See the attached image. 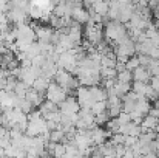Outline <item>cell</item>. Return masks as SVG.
<instances>
[{"label": "cell", "instance_id": "cell-11", "mask_svg": "<svg viewBox=\"0 0 159 158\" xmlns=\"http://www.w3.org/2000/svg\"><path fill=\"white\" fill-rule=\"evenodd\" d=\"M110 136H111V135H110V132L107 130L105 127H99V126H96L94 129H91L93 144H96L98 147H99V146H102V144H105Z\"/></svg>", "mask_w": 159, "mask_h": 158}, {"label": "cell", "instance_id": "cell-18", "mask_svg": "<svg viewBox=\"0 0 159 158\" xmlns=\"http://www.w3.org/2000/svg\"><path fill=\"white\" fill-rule=\"evenodd\" d=\"M158 121H159V118L153 116V115H147V116L144 118L141 127H142L144 132H155V129H156V126H158Z\"/></svg>", "mask_w": 159, "mask_h": 158}, {"label": "cell", "instance_id": "cell-10", "mask_svg": "<svg viewBox=\"0 0 159 158\" xmlns=\"http://www.w3.org/2000/svg\"><path fill=\"white\" fill-rule=\"evenodd\" d=\"M36 31V39L37 42H47V44H53V37H54V30L53 26H47V25H39L34 26Z\"/></svg>", "mask_w": 159, "mask_h": 158}, {"label": "cell", "instance_id": "cell-12", "mask_svg": "<svg viewBox=\"0 0 159 158\" xmlns=\"http://www.w3.org/2000/svg\"><path fill=\"white\" fill-rule=\"evenodd\" d=\"M107 105H108V113L113 118H117L120 113H122V99L119 96H114V95H110L108 99H107Z\"/></svg>", "mask_w": 159, "mask_h": 158}, {"label": "cell", "instance_id": "cell-31", "mask_svg": "<svg viewBox=\"0 0 159 158\" xmlns=\"http://www.w3.org/2000/svg\"><path fill=\"white\" fill-rule=\"evenodd\" d=\"M144 158H159V157H158V154H155V152H150L148 155H145Z\"/></svg>", "mask_w": 159, "mask_h": 158}, {"label": "cell", "instance_id": "cell-17", "mask_svg": "<svg viewBox=\"0 0 159 158\" xmlns=\"http://www.w3.org/2000/svg\"><path fill=\"white\" fill-rule=\"evenodd\" d=\"M25 99H28L31 104L34 105V108H39L40 105L43 104V98H42V93H39V92H36V90H33V89H30L28 90V93H26V96H25Z\"/></svg>", "mask_w": 159, "mask_h": 158}, {"label": "cell", "instance_id": "cell-15", "mask_svg": "<svg viewBox=\"0 0 159 158\" xmlns=\"http://www.w3.org/2000/svg\"><path fill=\"white\" fill-rule=\"evenodd\" d=\"M108 9H110V3L108 2H91V8L88 11L105 17L107 14H108Z\"/></svg>", "mask_w": 159, "mask_h": 158}, {"label": "cell", "instance_id": "cell-16", "mask_svg": "<svg viewBox=\"0 0 159 158\" xmlns=\"http://www.w3.org/2000/svg\"><path fill=\"white\" fill-rule=\"evenodd\" d=\"M51 82H53L51 79H48L47 76H43V74H40V76H39V78L36 79V82H34V85H33L31 89L43 95V93L47 92V89L50 87V84H51Z\"/></svg>", "mask_w": 159, "mask_h": 158}, {"label": "cell", "instance_id": "cell-32", "mask_svg": "<svg viewBox=\"0 0 159 158\" xmlns=\"http://www.w3.org/2000/svg\"><path fill=\"white\" fill-rule=\"evenodd\" d=\"M158 157H159V154H158Z\"/></svg>", "mask_w": 159, "mask_h": 158}, {"label": "cell", "instance_id": "cell-26", "mask_svg": "<svg viewBox=\"0 0 159 158\" xmlns=\"http://www.w3.org/2000/svg\"><path fill=\"white\" fill-rule=\"evenodd\" d=\"M139 67H141V62H139V57L138 56H133V57L128 59V62H127V70L128 71H134Z\"/></svg>", "mask_w": 159, "mask_h": 158}, {"label": "cell", "instance_id": "cell-14", "mask_svg": "<svg viewBox=\"0 0 159 158\" xmlns=\"http://www.w3.org/2000/svg\"><path fill=\"white\" fill-rule=\"evenodd\" d=\"M152 73L148 71V68L147 67H139V68H136L134 71H133V82H144V84H150V81H152Z\"/></svg>", "mask_w": 159, "mask_h": 158}, {"label": "cell", "instance_id": "cell-5", "mask_svg": "<svg viewBox=\"0 0 159 158\" xmlns=\"http://www.w3.org/2000/svg\"><path fill=\"white\" fill-rule=\"evenodd\" d=\"M66 98H68V92L63 90V89H62L59 84H56V82H51L50 87H48L47 92H45V101H50V103H53V104H56V105H60Z\"/></svg>", "mask_w": 159, "mask_h": 158}, {"label": "cell", "instance_id": "cell-4", "mask_svg": "<svg viewBox=\"0 0 159 158\" xmlns=\"http://www.w3.org/2000/svg\"><path fill=\"white\" fill-rule=\"evenodd\" d=\"M56 64H57L59 70H65V71H68L71 74H76L79 59L73 54V51H68V53H63V54H59Z\"/></svg>", "mask_w": 159, "mask_h": 158}, {"label": "cell", "instance_id": "cell-24", "mask_svg": "<svg viewBox=\"0 0 159 158\" xmlns=\"http://www.w3.org/2000/svg\"><path fill=\"white\" fill-rule=\"evenodd\" d=\"M108 110V105H107V101H102V103H96V104L91 107V112L94 113V116H98V115H101V113H104Z\"/></svg>", "mask_w": 159, "mask_h": 158}, {"label": "cell", "instance_id": "cell-19", "mask_svg": "<svg viewBox=\"0 0 159 158\" xmlns=\"http://www.w3.org/2000/svg\"><path fill=\"white\" fill-rule=\"evenodd\" d=\"M98 151L102 154V157L104 158H116V146H113V144L110 143V140L107 141L105 144L99 146Z\"/></svg>", "mask_w": 159, "mask_h": 158}, {"label": "cell", "instance_id": "cell-20", "mask_svg": "<svg viewBox=\"0 0 159 158\" xmlns=\"http://www.w3.org/2000/svg\"><path fill=\"white\" fill-rule=\"evenodd\" d=\"M28 90H30V87L26 84H23L22 81H17L16 82V87H14V95L17 98H25L26 93H28Z\"/></svg>", "mask_w": 159, "mask_h": 158}, {"label": "cell", "instance_id": "cell-2", "mask_svg": "<svg viewBox=\"0 0 159 158\" xmlns=\"http://www.w3.org/2000/svg\"><path fill=\"white\" fill-rule=\"evenodd\" d=\"M114 53H116L117 62L127 64L130 57L136 56V44H134V41H133L131 37L127 39V41H124L122 44H119V45L116 47V51Z\"/></svg>", "mask_w": 159, "mask_h": 158}, {"label": "cell", "instance_id": "cell-6", "mask_svg": "<svg viewBox=\"0 0 159 158\" xmlns=\"http://www.w3.org/2000/svg\"><path fill=\"white\" fill-rule=\"evenodd\" d=\"M76 99H77V103L80 105V108L91 110V107L96 104V101H94V98H93V95H91L88 87H79L76 90Z\"/></svg>", "mask_w": 159, "mask_h": 158}, {"label": "cell", "instance_id": "cell-28", "mask_svg": "<svg viewBox=\"0 0 159 158\" xmlns=\"http://www.w3.org/2000/svg\"><path fill=\"white\" fill-rule=\"evenodd\" d=\"M117 121H119V122H120V126H122V124H128V122H131V118H130V115H128V113L122 112V113L117 116Z\"/></svg>", "mask_w": 159, "mask_h": 158}, {"label": "cell", "instance_id": "cell-27", "mask_svg": "<svg viewBox=\"0 0 159 158\" xmlns=\"http://www.w3.org/2000/svg\"><path fill=\"white\" fill-rule=\"evenodd\" d=\"M138 141H139V138H134V136H125V147H128V149H131V147H134L136 144H138Z\"/></svg>", "mask_w": 159, "mask_h": 158}, {"label": "cell", "instance_id": "cell-3", "mask_svg": "<svg viewBox=\"0 0 159 158\" xmlns=\"http://www.w3.org/2000/svg\"><path fill=\"white\" fill-rule=\"evenodd\" d=\"M84 37L91 47H99L102 44V26L93 22H88L84 30Z\"/></svg>", "mask_w": 159, "mask_h": 158}, {"label": "cell", "instance_id": "cell-9", "mask_svg": "<svg viewBox=\"0 0 159 158\" xmlns=\"http://www.w3.org/2000/svg\"><path fill=\"white\" fill-rule=\"evenodd\" d=\"M71 20L79 25L90 22V11L87 8H84V3H80V2L76 3V6L73 8V12H71Z\"/></svg>", "mask_w": 159, "mask_h": 158}, {"label": "cell", "instance_id": "cell-25", "mask_svg": "<svg viewBox=\"0 0 159 158\" xmlns=\"http://www.w3.org/2000/svg\"><path fill=\"white\" fill-rule=\"evenodd\" d=\"M110 143L113 146H124L125 144V136L122 133H114L110 136Z\"/></svg>", "mask_w": 159, "mask_h": 158}, {"label": "cell", "instance_id": "cell-7", "mask_svg": "<svg viewBox=\"0 0 159 158\" xmlns=\"http://www.w3.org/2000/svg\"><path fill=\"white\" fill-rule=\"evenodd\" d=\"M59 110H60V113L63 115V116H74V115H77L79 112H80V105L77 103V99L74 98V96H68L62 104L59 105Z\"/></svg>", "mask_w": 159, "mask_h": 158}, {"label": "cell", "instance_id": "cell-21", "mask_svg": "<svg viewBox=\"0 0 159 158\" xmlns=\"http://www.w3.org/2000/svg\"><path fill=\"white\" fill-rule=\"evenodd\" d=\"M117 82H122V84H133V71H122V73H117V78H116Z\"/></svg>", "mask_w": 159, "mask_h": 158}, {"label": "cell", "instance_id": "cell-30", "mask_svg": "<svg viewBox=\"0 0 159 158\" xmlns=\"http://www.w3.org/2000/svg\"><path fill=\"white\" fill-rule=\"evenodd\" d=\"M90 158H104V157H102V154H101L98 149H94V152L91 154V157H90Z\"/></svg>", "mask_w": 159, "mask_h": 158}, {"label": "cell", "instance_id": "cell-13", "mask_svg": "<svg viewBox=\"0 0 159 158\" xmlns=\"http://www.w3.org/2000/svg\"><path fill=\"white\" fill-rule=\"evenodd\" d=\"M66 34H68V37L79 47V44L82 42V37H84V30H82V26H80L79 23H74V22H73V23L70 25Z\"/></svg>", "mask_w": 159, "mask_h": 158}, {"label": "cell", "instance_id": "cell-23", "mask_svg": "<svg viewBox=\"0 0 159 158\" xmlns=\"http://www.w3.org/2000/svg\"><path fill=\"white\" fill-rule=\"evenodd\" d=\"M111 121V116H110V113H108V110L104 112V113H101V115H98L96 116V126H99V127H102L104 124H108Z\"/></svg>", "mask_w": 159, "mask_h": 158}, {"label": "cell", "instance_id": "cell-8", "mask_svg": "<svg viewBox=\"0 0 159 158\" xmlns=\"http://www.w3.org/2000/svg\"><path fill=\"white\" fill-rule=\"evenodd\" d=\"M119 6H120V11H119L117 22H120L122 25L124 23H130V20L133 19V16L136 12L134 3H131V2H119Z\"/></svg>", "mask_w": 159, "mask_h": 158}, {"label": "cell", "instance_id": "cell-29", "mask_svg": "<svg viewBox=\"0 0 159 158\" xmlns=\"http://www.w3.org/2000/svg\"><path fill=\"white\" fill-rule=\"evenodd\" d=\"M150 85H152V89H153V90L159 95V78L153 76V78H152V81H150Z\"/></svg>", "mask_w": 159, "mask_h": 158}, {"label": "cell", "instance_id": "cell-1", "mask_svg": "<svg viewBox=\"0 0 159 158\" xmlns=\"http://www.w3.org/2000/svg\"><path fill=\"white\" fill-rule=\"evenodd\" d=\"M104 34H105L107 41L113 45H119L124 41L130 39V34L127 31V26L122 25L120 22H108L104 28Z\"/></svg>", "mask_w": 159, "mask_h": 158}, {"label": "cell", "instance_id": "cell-22", "mask_svg": "<svg viewBox=\"0 0 159 158\" xmlns=\"http://www.w3.org/2000/svg\"><path fill=\"white\" fill-rule=\"evenodd\" d=\"M101 78H102V81L116 79L117 78V71H116V68H101Z\"/></svg>", "mask_w": 159, "mask_h": 158}]
</instances>
